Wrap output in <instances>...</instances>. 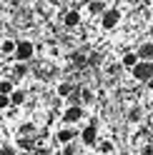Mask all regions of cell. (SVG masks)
Masks as SVG:
<instances>
[{"label":"cell","instance_id":"cell-1","mask_svg":"<svg viewBox=\"0 0 153 155\" xmlns=\"http://www.w3.org/2000/svg\"><path fill=\"white\" fill-rule=\"evenodd\" d=\"M131 73H133V78H136L138 83H148V80H153V60H141Z\"/></svg>","mask_w":153,"mask_h":155},{"label":"cell","instance_id":"cell-2","mask_svg":"<svg viewBox=\"0 0 153 155\" xmlns=\"http://www.w3.org/2000/svg\"><path fill=\"white\" fill-rule=\"evenodd\" d=\"M35 55V45L30 40H18V50H15V60L18 63H28Z\"/></svg>","mask_w":153,"mask_h":155},{"label":"cell","instance_id":"cell-3","mask_svg":"<svg viewBox=\"0 0 153 155\" xmlns=\"http://www.w3.org/2000/svg\"><path fill=\"white\" fill-rule=\"evenodd\" d=\"M100 23H103L106 30H113V28L121 23V10H118V8H108V10L100 15Z\"/></svg>","mask_w":153,"mask_h":155},{"label":"cell","instance_id":"cell-4","mask_svg":"<svg viewBox=\"0 0 153 155\" xmlns=\"http://www.w3.org/2000/svg\"><path fill=\"white\" fill-rule=\"evenodd\" d=\"M83 115H85V110L80 108V105H70V108H65V113H63V123L65 125L78 123V120H83Z\"/></svg>","mask_w":153,"mask_h":155},{"label":"cell","instance_id":"cell-5","mask_svg":"<svg viewBox=\"0 0 153 155\" xmlns=\"http://www.w3.org/2000/svg\"><path fill=\"white\" fill-rule=\"evenodd\" d=\"M80 140H83V145H95V140H98V130H95V125H85V130L80 133Z\"/></svg>","mask_w":153,"mask_h":155},{"label":"cell","instance_id":"cell-6","mask_svg":"<svg viewBox=\"0 0 153 155\" xmlns=\"http://www.w3.org/2000/svg\"><path fill=\"white\" fill-rule=\"evenodd\" d=\"M63 25L65 28H78L80 25V13L78 10H65L63 13Z\"/></svg>","mask_w":153,"mask_h":155},{"label":"cell","instance_id":"cell-7","mask_svg":"<svg viewBox=\"0 0 153 155\" xmlns=\"http://www.w3.org/2000/svg\"><path fill=\"white\" fill-rule=\"evenodd\" d=\"M138 58L141 60H153V43L148 40V43H143V45H138Z\"/></svg>","mask_w":153,"mask_h":155},{"label":"cell","instance_id":"cell-8","mask_svg":"<svg viewBox=\"0 0 153 155\" xmlns=\"http://www.w3.org/2000/svg\"><path fill=\"white\" fill-rule=\"evenodd\" d=\"M15 50H18V43L10 40V38H5V40L0 43V55H15Z\"/></svg>","mask_w":153,"mask_h":155},{"label":"cell","instance_id":"cell-9","mask_svg":"<svg viewBox=\"0 0 153 155\" xmlns=\"http://www.w3.org/2000/svg\"><path fill=\"white\" fill-rule=\"evenodd\" d=\"M138 63H141L138 53H126V55H123V60H121V65H123V68H128V70H133Z\"/></svg>","mask_w":153,"mask_h":155},{"label":"cell","instance_id":"cell-10","mask_svg":"<svg viewBox=\"0 0 153 155\" xmlns=\"http://www.w3.org/2000/svg\"><path fill=\"white\" fill-rule=\"evenodd\" d=\"M108 8H106V0H90V5H88V13L93 15H103Z\"/></svg>","mask_w":153,"mask_h":155},{"label":"cell","instance_id":"cell-11","mask_svg":"<svg viewBox=\"0 0 153 155\" xmlns=\"http://www.w3.org/2000/svg\"><path fill=\"white\" fill-rule=\"evenodd\" d=\"M75 138V130L73 128H63L60 133H58V143H70Z\"/></svg>","mask_w":153,"mask_h":155},{"label":"cell","instance_id":"cell-12","mask_svg":"<svg viewBox=\"0 0 153 155\" xmlns=\"http://www.w3.org/2000/svg\"><path fill=\"white\" fill-rule=\"evenodd\" d=\"M13 93H15L13 80H0V95H13Z\"/></svg>","mask_w":153,"mask_h":155},{"label":"cell","instance_id":"cell-13","mask_svg":"<svg viewBox=\"0 0 153 155\" xmlns=\"http://www.w3.org/2000/svg\"><path fill=\"white\" fill-rule=\"evenodd\" d=\"M95 148H98L100 155H110V153H113V143H110V140H100Z\"/></svg>","mask_w":153,"mask_h":155},{"label":"cell","instance_id":"cell-14","mask_svg":"<svg viewBox=\"0 0 153 155\" xmlns=\"http://www.w3.org/2000/svg\"><path fill=\"white\" fill-rule=\"evenodd\" d=\"M10 100H13V108L23 105V103H25V90H15V93L10 95Z\"/></svg>","mask_w":153,"mask_h":155},{"label":"cell","instance_id":"cell-15","mask_svg":"<svg viewBox=\"0 0 153 155\" xmlns=\"http://www.w3.org/2000/svg\"><path fill=\"white\" fill-rule=\"evenodd\" d=\"M25 73H28V65H25V63H18V65L13 68V80H18V78H23Z\"/></svg>","mask_w":153,"mask_h":155},{"label":"cell","instance_id":"cell-16","mask_svg":"<svg viewBox=\"0 0 153 155\" xmlns=\"http://www.w3.org/2000/svg\"><path fill=\"white\" fill-rule=\"evenodd\" d=\"M70 90H73V88H70V83H60V85H58V95H60V98L70 95Z\"/></svg>","mask_w":153,"mask_h":155},{"label":"cell","instance_id":"cell-17","mask_svg":"<svg viewBox=\"0 0 153 155\" xmlns=\"http://www.w3.org/2000/svg\"><path fill=\"white\" fill-rule=\"evenodd\" d=\"M13 105V100H10V95H0V110H8Z\"/></svg>","mask_w":153,"mask_h":155},{"label":"cell","instance_id":"cell-18","mask_svg":"<svg viewBox=\"0 0 153 155\" xmlns=\"http://www.w3.org/2000/svg\"><path fill=\"white\" fill-rule=\"evenodd\" d=\"M80 98H83V103H93V93L88 88H80Z\"/></svg>","mask_w":153,"mask_h":155},{"label":"cell","instance_id":"cell-19","mask_svg":"<svg viewBox=\"0 0 153 155\" xmlns=\"http://www.w3.org/2000/svg\"><path fill=\"white\" fill-rule=\"evenodd\" d=\"M128 120H131V123H138V120H141V108H133V110L128 113Z\"/></svg>","mask_w":153,"mask_h":155},{"label":"cell","instance_id":"cell-20","mask_svg":"<svg viewBox=\"0 0 153 155\" xmlns=\"http://www.w3.org/2000/svg\"><path fill=\"white\" fill-rule=\"evenodd\" d=\"M33 133H35V125L33 123H25L23 128H20V135H33Z\"/></svg>","mask_w":153,"mask_h":155},{"label":"cell","instance_id":"cell-21","mask_svg":"<svg viewBox=\"0 0 153 155\" xmlns=\"http://www.w3.org/2000/svg\"><path fill=\"white\" fill-rule=\"evenodd\" d=\"M0 155H15V145H3V148H0Z\"/></svg>","mask_w":153,"mask_h":155},{"label":"cell","instance_id":"cell-22","mask_svg":"<svg viewBox=\"0 0 153 155\" xmlns=\"http://www.w3.org/2000/svg\"><path fill=\"white\" fill-rule=\"evenodd\" d=\"M123 65H108V75H118Z\"/></svg>","mask_w":153,"mask_h":155},{"label":"cell","instance_id":"cell-23","mask_svg":"<svg viewBox=\"0 0 153 155\" xmlns=\"http://www.w3.org/2000/svg\"><path fill=\"white\" fill-rule=\"evenodd\" d=\"M28 3H38V0H28Z\"/></svg>","mask_w":153,"mask_h":155},{"label":"cell","instance_id":"cell-24","mask_svg":"<svg viewBox=\"0 0 153 155\" xmlns=\"http://www.w3.org/2000/svg\"><path fill=\"white\" fill-rule=\"evenodd\" d=\"M106 3H116V0H106Z\"/></svg>","mask_w":153,"mask_h":155},{"label":"cell","instance_id":"cell-25","mask_svg":"<svg viewBox=\"0 0 153 155\" xmlns=\"http://www.w3.org/2000/svg\"><path fill=\"white\" fill-rule=\"evenodd\" d=\"M151 13H153V5H151Z\"/></svg>","mask_w":153,"mask_h":155},{"label":"cell","instance_id":"cell-26","mask_svg":"<svg viewBox=\"0 0 153 155\" xmlns=\"http://www.w3.org/2000/svg\"><path fill=\"white\" fill-rule=\"evenodd\" d=\"M88 155H95V153H88Z\"/></svg>","mask_w":153,"mask_h":155}]
</instances>
